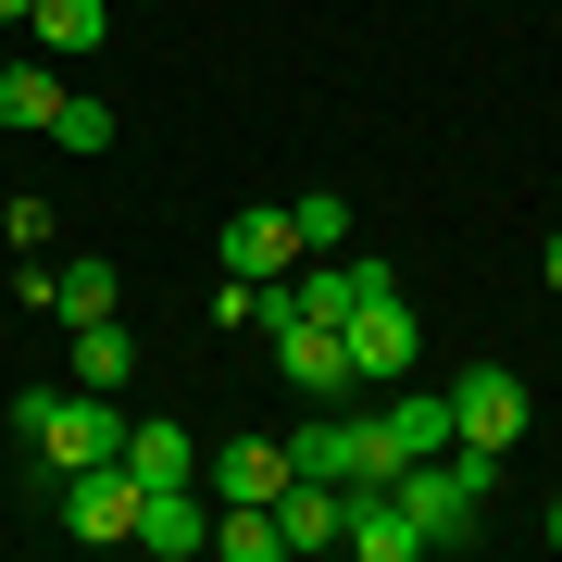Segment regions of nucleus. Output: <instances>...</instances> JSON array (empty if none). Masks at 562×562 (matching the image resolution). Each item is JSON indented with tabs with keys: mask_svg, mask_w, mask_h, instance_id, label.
<instances>
[{
	"mask_svg": "<svg viewBox=\"0 0 562 562\" xmlns=\"http://www.w3.org/2000/svg\"><path fill=\"white\" fill-rule=\"evenodd\" d=\"M50 313H113V262H50Z\"/></svg>",
	"mask_w": 562,
	"mask_h": 562,
	"instance_id": "obj_17",
	"label": "nucleus"
},
{
	"mask_svg": "<svg viewBox=\"0 0 562 562\" xmlns=\"http://www.w3.org/2000/svg\"><path fill=\"white\" fill-rule=\"evenodd\" d=\"M13 425H25V450H38V475H88V462H113V450H125L113 387H25Z\"/></svg>",
	"mask_w": 562,
	"mask_h": 562,
	"instance_id": "obj_2",
	"label": "nucleus"
},
{
	"mask_svg": "<svg viewBox=\"0 0 562 562\" xmlns=\"http://www.w3.org/2000/svg\"><path fill=\"white\" fill-rule=\"evenodd\" d=\"M288 225H301V250H338V238H350V201H338V188H301Z\"/></svg>",
	"mask_w": 562,
	"mask_h": 562,
	"instance_id": "obj_19",
	"label": "nucleus"
},
{
	"mask_svg": "<svg viewBox=\"0 0 562 562\" xmlns=\"http://www.w3.org/2000/svg\"><path fill=\"white\" fill-rule=\"evenodd\" d=\"M13 25H38V0H0V38H13Z\"/></svg>",
	"mask_w": 562,
	"mask_h": 562,
	"instance_id": "obj_21",
	"label": "nucleus"
},
{
	"mask_svg": "<svg viewBox=\"0 0 562 562\" xmlns=\"http://www.w3.org/2000/svg\"><path fill=\"white\" fill-rule=\"evenodd\" d=\"M50 138L76 150V162H101V150H113V113L88 101V88H63V113H50Z\"/></svg>",
	"mask_w": 562,
	"mask_h": 562,
	"instance_id": "obj_18",
	"label": "nucleus"
},
{
	"mask_svg": "<svg viewBox=\"0 0 562 562\" xmlns=\"http://www.w3.org/2000/svg\"><path fill=\"white\" fill-rule=\"evenodd\" d=\"M25 38H38L50 63H88L113 38V0H38V25H25Z\"/></svg>",
	"mask_w": 562,
	"mask_h": 562,
	"instance_id": "obj_12",
	"label": "nucleus"
},
{
	"mask_svg": "<svg viewBox=\"0 0 562 562\" xmlns=\"http://www.w3.org/2000/svg\"><path fill=\"white\" fill-rule=\"evenodd\" d=\"M276 375L301 387V401H338V387H350V350H338V325H301V313H288V325H276Z\"/></svg>",
	"mask_w": 562,
	"mask_h": 562,
	"instance_id": "obj_9",
	"label": "nucleus"
},
{
	"mask_svg": "<svg viewBox=\"0 0 562 562\" xmlns=\"http://www.w3.org/2000/svg\"><path fill=\"white\" fill-rule=\"evenodd\" d=\"M125 375H138V338H125L113 313H88L76 325V387H125Z\"/></svg>",
	"mask_w": 562,
	"mask_h": 562,
	"instance_id": "obj_16",
	"label": "nucleus"
},
{
	"mask_svg": "<svg viewBox=\"0 0 562 562\" xmlns=\"http://www.w3.org/2000/svg\"><path fill=\"white\" fill-rule=\"evenodd\" d=\"M288 262H301V225H288V201H250V213H225V276L276 288Z\"/></svg>",
	"mask_w": 562,
	"mask_h": 562,
	"instance_id": "obj_7",
	"label": "nucleus"
},
{
	"mask_svg": "<svg viewBox=\"0 0 562 562\" xmlns=\"http://www.w3.org/2000/svg\"><path fill=\"white\" fill-rule=\"evenodd\" d=\"M538 538H550V550H562V501H550V525H538Z\"/></svg>",
	"mask_w": 562,
	"mask_h": 562,
	"instance_id": "obj_23",
	"label": "nucleus"
},
{
	"mask_svg": "<svg viewBox=\"0 0 562 562\" xmlns=\"http://www.w3.org/2000/svg\"><path fill=\"white\" fill-rule=\"evenodd\" d=\"M450 438L487 450V462H513V438H525V375L513 362H462L450 375Z\"/></svg>",
	"mask_w": 562,
	"mask_h": 562,
	"instance_id": "obj_5",
	"label": "nucleus"
},
{
	"mask_svg": "<svg viewBox=\"0 0 562 562\" xmlns=\"http://www.w3.org/2000/svg\"><path fill=\"white\" fill-rule=\"evenodd\" d=\"M138 550H162V562H201V550H213V501H201V475L138 501Z\"/></svg>",
	"mask_w": 562,
	"mask_h": 562,
	"instance_id": "obj_8",
	"label": "nucleus"
},
{
	"mask_svg": "<svg viewBox=\"0 0 562 562\" xmlns=\"http://www.w3.org/2000/svg\"><path fill=\"white\" fill-rule=\"evenodd\" d=\"M50 113H63V76H50V63H13V50H0V125H38V138H50Z\"/></svg>",
	"mask_w": 562,
	"mask_h": 562,
	"instance_id": "obj_15",
	"label": "nucleus"
},
{
	"mask_svg": "<svg viewBox=\"0 0 562 562\" xmlns=\"http://www.w3.org/2000/svg\"><path fill=\"white\" fill-rule=\"evenodd\" d=\"M276 525H288V550H301V562L338 550V487H325V475H288V487H276Z\"/></svg>",
	"mask_w": 562,
	"mask_h": 562,
	"instance_id": "obj_14",
	"label": "nucleus"
},
{
	"mask_svg": "<svg viewBox=\"0 0 562 562\" xmlns=\"http://www.w3.org/2000/svg\"><path fill=\"white\" fill-rule=\"evenodd\" d=\"M125 475L138 487H188L201 475V438H188V425H125Z\"/></svg>",
	"mask_w": 562,
	"mask_h": 562,
	"instance_id": "obj_11",
	"label": "nucleus"
},
{
	"mask_svg": "<svg viewBox=\"0 0 562 562\" xmlns=\"http://www.w3.org/2000/svg\"><path fill=\"white\" fill-rule=\"evenodd\" d=\"M288 475H325V487H350L362 475V425H288Z\"/></svg>",
	"mask_w": 562,
	"mask_h": 562,
	"instance_id": "obj_13",
	"label": "nucleus"
},
{
	"mask_svg": "<svg viewBox=\"0 0 562 562\" xmlns=\"http://www.w3.org/2000/svg\"><path fill=\"white\" fill-rule=\"evenodd\" d=\"M338 350H350V387H401V375H413L425 325H413V301H401V276H387V262H375V288L338 313Z\"/></svg>",
	"mask_w": 562,
	"mask_h": 562,
	"instance_id": "obj_3",
	"label": "nucleus"
},
{
	"mask_svg": "<svg viewBox=\"0 0 562 562\" xmlns=\"http://www.w3.org/2000/svg\"><path fill=\"white\" fill-rule=\"evenodd\" d=\"M50 487H63V525H76L88 550H113V538H138V501H150V487L125 475V450H113V462H88V475H50Z\"/></svg>",
	"mask_w": 562,
	"mask_h": 562,
	"instance_id": "obj_6",
	"label": "nucleus"
},
{
	"mask_svg": "<svg viewBox=\"0 0 562 562\" xmlns=\"http://www.w3.org/2000/svg\"><path fill=\"white\" fill-rule=\"evenodd\" d=\"M50 225H63V213H50V201H0V238H13V250H25V262H38V250H50Z\"/></svg>",
	"mask_w": 562,
	"mask_h": 562,
	"instance_id": "obj_20",
	"label": "nucleus"
},
{
	"mask_svg": "<svg viewBox=\"0 0 562 562\" xmlns=\"http://www.w3.org/2000/svg\"><path fill=\"white\" fill-rule=\"evenodd\" d=\"M288 487V438H225L213 450V501H276Z\"/></svg>",
	"mask_w": 562,
	"mask_h": 562,
	"instance_id": "obj_10",
	"label": "nucleus"
},
{
	"mask_svg": "<svg viewBox=\"0 0 562 562\" xmlns=\"http://www.w3.org/2000/svg\"><path fill=\"white\" fill-rule=\"evenodd\" d=\"M425 450H450V387H387L375 413H362V475H401V462H425Z\"/></svg>",
	"mask_w": 562,
	"mask_h": 562,
	"instance_id": "obj_4",
	"label": "nucleus"
},
{
	"mask_svg": "<svg viewBox=\"0 0 562 562\" xmlns=\"http://www.w3.org/2000/svg\"><path fill=\"white\" fill-rule=\"evenodd\" d=\"M538 276H550V288H562V238H550V250H538Z\"/></svg>",
	"mask_w": 562,
	"mask_h": 562,
	"instance_id": "obj_22",
	"label": "nucleus"
},
{
	"mask_svg": "<svg viewBox=\"0 0 562 562\" xmlns=\"http://www.w3.org/2000/svg\"><path fill=\"white\" fill-rule=\"evenodd\" d=\"M387 487H401V513L425 525V550H462V538H475V525H487V501H501V462L450 438V450L401 462V475H387Z\"/></svg>",
	"mask_w": 562,
	"mask_h": 562,
	"instance_id": "obj_1",
	"label": "nucleus"
}]
</instances>
